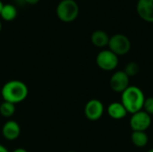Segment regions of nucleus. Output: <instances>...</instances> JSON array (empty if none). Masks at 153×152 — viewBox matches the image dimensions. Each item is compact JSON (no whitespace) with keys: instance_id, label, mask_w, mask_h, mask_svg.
<instances>
[{"instance_id":"11","label":"nucleus","mask_w":153,"mask_h":152,"mask_svg":"<svg viewBox=\"0 0 153 152\" xmlns=\"http://www.w3.org/2000/svg\"><path fill=\"white\" fill-rule=\"evenodd\" d=\"M107 112L108 115L115 120H121L125 118L128 114L121 102H112L109 104L107 108Z\"/></svg>"},{"instance_id":"13","label":"nucleus","mask_w":153,"mask_h":152,"mask_svg":"<svg viewBox=\"0 0 153 152\" xmlns=\"http://www.w3.org/2000/svg\"><path fill=\"white\" fill-rule=\"evenodd\" d=\"M0 16L5 22H12L17 16V9L12 4H3Z\"/></svg>"},{"instance_id":"7","label":"nucleus","mask_w":153,"mask_h":152,"mask_svg":"<svg viewBox=\"0 0 153 152\" xmlns=\"http://www.w3.org/2000/svg\"><path fill=\"white\" fill-rule=\"evenodd\" d=\"M104 105L97 99H90L84 107V115L90 121H98L104 114Z\"/></svg>"},{"instance_id":"19","label":"nucleus","mask_w":153,"mask_h":152,"mask_svg":"<svg viewBox=\"0 0 153 152\" xmlns=\"http://www.w3.org/2000/svg\"><path fill=\"white\" fill-rule=\"evenodd\" d=\"M13 152H29V151H28L27 150L23 149V148H17V149L13 150Z\"/></svg>"},{"instance_id":"24","label":"nucleus","mask_w":153,"mask_h":152,"mask_svg":"<svg viewBox=\"0 0 153 152\" xmlns=\"http://www.w3.org/2000/svg\"><path fill=\"white\" fill-rule=\"evenodd\" d=\"M147 152H153V148L152 149H151V150H149Z\"/></svg>"},{"instance_id":"14","label":"nucleus","mask_w":153,"mask_h":152,"mask_svg":"<svg viewBox=\"0 0 153 152\" xmlns=\"http://www.w3.org/2000/svg\"><path fill=\"white\" fill-rule=\"evenodd\" d=\"M131 140L134 146L138 148H143L148 144L149 137L146 132H138L133 131L131 134Z\"/></svg>"},{"instance_id":"22","label":"nucleus","mask_w":153,"mask_h":152,"mask_svg":"<svg viewBox=\"0 0 153 152\" xmlns=\"http://www.w3.org/2000/svg\"><path fill=\"white\" fill-rule=\"evenodd\" d=\"M3 3H2V1L0 0V13H1V10H2V7H3Z\"/></svg>"},{"instance_id":"20","label":"nucleus","mask_w":153,"mask_h":152,"mask_svg":"<svg viewBox=\"0 0 153 152\" xmlns=\"http://www.w3.org/2000/svg\"><path fill=\"white\" fill-rule=\"evenodd\" d=\"M0 152H9V151H8V149L6 147L0 144Z\"/></svg>"},{"instance_id":"2","label":"nucleus","mask_w":153,"mask_h":152,"mask_svg":"<svg viewBox=\"0 0 153 152\" xmlns=\"http://www.w3.org/2000/svg\"><path fill=\"white\" fill-rule=\"evenodd\" d=\"M145 99L143 91L139 87L134 85L129 86L121 93V103L128 114H134L143 110Z\"/></svg>"},{"instance_id":"4","label":"nucleus","mask_w":153,"mask_h":152,"mask_svg":"<svg viewBox=\"0 0 153 152\" xmlns=\"http://www.w3.org/2000/svg\"><path fill=\"white\" fill-rule=\"evenodd\" d=\"M109 50L115 53L117 56L126 55L131 49V41L124 34L117 33L109 38Z\"/></svg>"},{"instance_id":"21","label":"nucleus","mask_w":153,"mask_h":152,"mask_svg":"<svg viewBox=\"0 0 153 152\" xmlns=\"http://www.w3.org/2000/svg\"><path fill=\"white\" fill-rule=\"evenodd\" d=\"M15 2L19 4V5H23V4H26L24 0H15Z\"/></svg>"},{"instance_id":"10","label":"nucleus","mask_w":153,"mask_h":152,"mask_svg":"<svg viewBox=\"0 0 153 152\" xmlns=\"http://www.w3.org/2000/svg\"><path fill=\"white\" fill-rule=\"evenodd\" d=\"M136 12L141 19L153 23V0H138Z\"/></svg>"},{"instance_id":"16","label":"nucleus","mask_w":153,"mask_h":152,"mask_svg":"<svg viewBox=\"0 0 153 152\" xmlns=\"http://www.w3.org/2000/svg\"><path fill=\"white\" fill-rule=\"evenodd\" d=\"M140 71V67H139V65L135 62H130L128 63L126 67H125V70L124 72L129 76V77H132V76H135Z\"/></svg>"},{"instance_id":"25","label":"nucleus","mask_w":153,"mask_h":152,"mask_svg":"<svg viewBox=\"0 0 153 152\" xmlns=\"http://www.w3.org/2000/svg\"><path fill=\"white\" fill-rule=\"evenodd\" d=\"M66 152H76V151H66Z\"/></svg>"},{"instance_id":"6","label":"nucleus","mask_w":153,"mask_h":152,"mask_svg":"<svg viewBox=\"0 0 153 152\" xmlns=\"http://www.w3.org/2000/svg\"><path fill=\"white\" fill-rule=\"evenodd\" d=\"M129 124L133 131L146 132L152 125V116L145 111L141 110L132 114Z\"/></svg>"},{"instance_id":"5","label":"nucleus","mask_w":153,"mask_h":152,"mask_svg":"<svg viewBox=\"0 0 153 152\" xmlns=\"http://www.w3.org/2000/svg\"><path fill=\"white\" fill-rule=\"evenodd\" d=\"M96 63L101 70L109 72L115 70L119 64V59L115 53H113L109 49H105L100 51L97 55Z\"/></svg>"},{"instance_id":"17","label":"nucleus","mask_w":153,"mask_h":152,"mask_svg":"<svg viewBox=\"0 0 153 152\" xmlns=\"http://www.w3.org/2000/svg\"><path fill=\"white\" fill-rule=\"evenodd\" d=\"M143 110L145 111L151 116H153V97H149L145 99Z\"/></svg>"},{"instance_id":"1","label":"nucleus","mask_w":153,"mask_h":152,"mask_svg":"<svg viewBox=\"0 0 153 152\" xmlns=\"http://www.w3.org/2000/svg\"><path fill=\"white\" fill-rule=\"evenodd\" d=\"M29 95L28 86L20 80H10L1 89V96L4 101L14 105L23 102Z\"/></svg>"},{"instance_id":"18","label":"nucleus","mask_w":153,"mask_h":152,"mask_svg":"<svg viewBox=\"0 0 153 152\" xmlns=\"http://www.w3.org/2000/svg\"><path fill=\"white\" fill-rule=\"evenodd\" d=\"M24 2L28 4H36L39 2V0H24Z\"/></svg>"},{"instance_id":"23","label":"nucleus","mask_w":153,"mask_h":152,"mask_svg":"<svg viewBox=\"0 0 153 152\" xmlns=\"http://www.w3.org/2000/svg\"><path fill=\"white\" fill-rule=\"evenodd\" d=\"M1 30H2V22H0V31H1Z\"/></svg>"},{"instance_id":"9","label":"nucleus","mask_w":153,"mask_h":152,"mask_svg":"<svg viewBox=\"0 0 153 152\" xmlns=\"http://www.w3.org/2000/svg\"><path fill=\"white\" fill-rule=\"evenodd\" d=\"M3 137L9 142L15 141L21 135V126L14 120H7L2 127Z\"/></svg>"},{"instance_id":"8","label":"nucleus","mask_w":153,"mask_h":152,"mask_svg":"<svg viewBox=\"0 0 153 152\" xmlns=\"http://www.w3.org/2000/svg\"><path fill=\"white\" fill-rule=\"evenodd\" d=\"M129 78L130 77L124 72V70L117 71L110 77V81H109L110 88L115 92L122 93L130 86L129 85V82H130Z\"/></svg>"},{"instance_id":"12","label":"nucleus","mask_w":153,"mask_h":152,"mask_svg":"<svg viewBox=\"0 0 153 152\" xmlns=\"http://www.w3.org/2000/svg\"><path fill=\"white\" fill-rule=\"evenodd\" d=\"M91 41L93 44V46H95L97 47H104L108 45L109 37L106 31L98 30H95L91 34Z\"/></svg>"},{"instance_id":"3","label":"nucleus","mask_w":153,"mask_h":152,"mask_svg":"<svg viewBox=\"0 0 153 152\" xmlns=\"http://www.w3.org/2000/svg\"><path fill=\"white\" fill-rule=\"evenodd\" d=\"M56 15L63 22H72L79 15V5L74 0H61L56 9Z\"/></svg>"},{"instance_id":"15","label":"nucleus","mask_w":153,"mask_h":152,"mask_svg":"<svg viewBox=\"0 0 153 152\" xmlns=\"http://www.w3.org/2000/svg\"><path fill=\"white\" fill-rule=\"evenodd\" d=\"M15 105L10 102L3 101L0 104V116L4 118H11L15 114Z\"/></svg>"}]
</instances>
